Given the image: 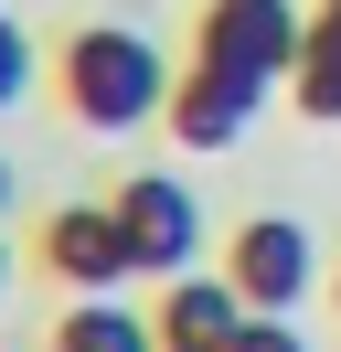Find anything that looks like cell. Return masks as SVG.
I'll return each mask as SVG.
<instances>
[{
    "label": "cell",
    "instance_id": "7c38bea8",
    "mask_svg": "<svg viewBox=\"0 0 341 352\" xmlns=\"http://www.w3.org/2000/svg\"><path fill=\"white\" fill-rule=\"evenodd\" d=\"M0 203H11V160H0Z\"/></svg>",
    "mask_w": 341,
    "mask_h": 352
},
{
    "label": "cell",
    "instance_id": "8fae6325",
    "mask_svg": "<svg viewBox=\"0 0 341 352\" xmlns=\"http://www.w3.org/2000/svg\"><path fill=\"white\" fill-rule=\"evenodd\" d=\"M234 352H309V342H298V331H288V320H277V309H256V320H245V331H234Z\"/></svg>",
    "mask_w": 341,
    "mask_h": 352
},
{
    "label": "cell",
    "instance_id": "7a4b0ae2",
    "mask_svg": "<svg viewBox=\"0 0 341 352\" xmlns=\"http://www.w3.org/2000/svg\"><path fill=\"white\" fill-rule=\"evenodd\" d=\"M298 0H203V22H192V65H224L245 75L256 96L277 86V75H298Z\"/></svg>",
    "mask_w": 341,
    "mask_h": 352
},
{
    "label": "cell",
    "instance_id": "8992f818",
    "mask_svg": "<svg viewBox=\"0 0 341 352\" xmlns=\"http://www.w3.org/2000/svg\"><path fill=\"white\" fill-rule=\"evenodd\" d=\"M170 139L182 150H234L245 139V118H256V86L245 75H224V65H192V75H170Z\"/></svg>",
    "mask_w": 341,
    "mask_h": 352
},
{
    "label": "cell",
    "instance_id": "277c9868",
    "mask_svg": "<svg viewBox=\"0 0 341 352\" xmlns=\"http://www.w3.org/2000/svg\"><path fill=\"white\" fill-rule=\"evenodd\" d=\"M224 278H234V299H245V309H277V320H288V309L309 299V224H288V214L234 224Z\"/></svg>",
    "mask_w": 341,
    "mask_h": 352
},
{
    "label": "cell",
    "instance_id": "5b68a950",
    "mask_svg": "<svg viewBox=\"0 0 341 352\" xmlns=\"http://www.w3.org/2000/svg\"><path fill=\"white\" fill-rule=\"evenodd\" d=\"M118 224H128V256H139V278H192V256H203V214H192V192L170 171H139L118 192Z\"/></svg>",
    "mask_w": 341,
    "mask_h": 352
},
{
    "label": "cell",
    "instance_id": "9c48e42d",
    "mask_svg": "<svg viewBox=\"0 0 341 352\" xmlns=\"http://www.w3.org/2000/svg\"><path fill=\"white\" fill-rule=\"evenodd\" d=\"M54 352H160V331H149V309H128V299H75L54 320Z\"/></svg>",
    "mask_w": 341,
    "mask_h": 352
},
{
    "label": "cell",
    "instance_id": "52a82bcc",
    "mask_svg": "<svg viewBox=\"0 0 341 352\" xmlns=\"http://www.w3.org/2000/svg\"><path fill=\"white\" fill-rule=\"evenodd\" d=\"M256 309L234 299V278H170L160 309H149V331H160V352H234V331H245Z\"/></svg>",
    "mask_w": 341,
    "mask_h": 352
},
{
    "label": "cell",
    "instance_id": "4fadbf2b",
    "mask_svg": "<svg viewBox=\"0 0 341 352\" xmlns=\"http://www.w3.org/2000/svg\"><path fill=\"white\" fill-rule=\"evenodd\" d=\"M0 288H11V245H0Z\"/></svg>",
    "mask_w": 341,
    "mask_h": 352
},
{
    "label": "cell",
    "instance_id": "3957f363",
    "mask_svg": "<svg viewBox=\"0 0 341 352\" xmlns=\"http://www.w3.org/2000/svg\"><path fill=\"white\" fill-rule=\"evenodd\" d=\"M43 267H54L75 299H118L128 278H139V256H128V224L118 203H64L54 224H43Z\"/></svg>",
    "mask_w": 341,
    "mask_h": 352
},
{
    "label": "cell",
    "instance_id": "6da1fadb",
    "mask_svg": "<svg viewBox=\"0 0 341 352\" xmlns=\"http://www.w3.org/2000/svg\"><path fill=\"white\" fill-rule=\"evenodd\" d=\"M54 86H64V107L85 118V129H149V118L170 107V54L149 43L139 22H85L75 43L54 54Z\"/></svg>",
    "mask_w": 341,
    "mask_h": 352
},
{
    "label": "cell",
    "instance_id": "30bf717a",
    "mask_svg": "<svg viewBox=\"0 0 341 352\" xmlns=\"http://www.w3.org/2000/svg\"><path fill=\"white\" fill-rule=\"evenodd\" d=\"M21 86H32V43L0 22V107H21Z\"/></svg>",
    "mask_w": 341,
    "mask_h": 352
},
{
    "label": "cell",
    "instance_id": "ba28073f",
    "mask_svg": "<svg viewBox=\"0 0 341 352\" xmlns=\"http://www.w3.org/2000/svg\"><path fill=\"white\" fill-rule=\"evenodd\" d=\"M298 118H320V129H341V0H320L309 32H298V75H288Z\"/></svg>",
    "mask_w": 341,
    "mask_h": 352
}]
</instances>
